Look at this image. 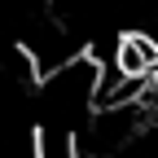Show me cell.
Listing matches in <instances>:
<instances>
[{
  "instance_id": "obj_1",
  "label": "cell",
  "mask_w": 158,
  "mask_h": 158,
  "mask_svg": "<svg viewBox=\"0 0 158 158\" xmlns=\"http://www.w3.org/2000/svg\"><path fill=\"white\" fill-rule=\"evenodd\" d=\"M31 158H79V136L70 127L44 123V127L35 132V154Z\"/></svg>"
}]
</instances>
